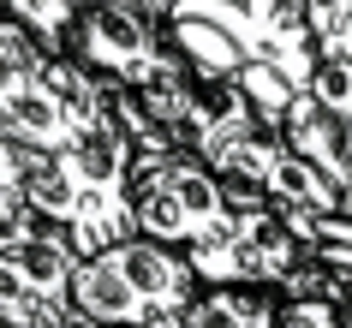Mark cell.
I'll return each instance as SVG.
<instances>
[{"label":"cell","mask_w":352,"mask_h":328,"mask_svg":"<svg viewBox=\"0 0 352 328\" xmlns=\"http://www.w3.org/2000/svg\"><path fill=\"white\" fill-rule=\"evenodd\" d=\"M162 36L179 66L215 84H239L245 72H275L293 90H305L316 66V48L293 0H167Z\"/></svg>","instance_id":"cell-1"},{"label":"cell","mask_w":352,"mask_h":328,"mask_svg":"<svg viewBox=\"0 0 352 328\" xmlns=\"http://www.w3.org/2000/svg\"><path fill=\"white\" fill-rule=\"evenodd\" d=\"M131 155H138L131 138L102 113L72 144L24 162V209L54 221L60 233L72 239L78 256L102 251V245H120L131 233V197H126Z\"/></svg>","instance_id":"cell-2"},{"label":"cell","mask_w":352,"mask_h":328,"mask_svg":"<svg viewBox=\"0 0 352 328\" xmlns=\"http://www.w3.org/2000/svg\"><path fill=\"white\" fill-rule=\"evenodd\" d=\"M191 292H197V274L186 269V251L126 233L120 245L78 256L66 305L78 316H90L96 328H131L149 316H179Z\"/></svg>","instance_id":"cell-3"},{"label":"cell","mask_w":352,"mask_h":328,"mask_svg":"<svg viewBox=\"0 0 352 328\" xmlns=\"http://www.w3.org/2000/svg\"><path fill=\"white\" fill-rule=\"evenodd\" d=\"M126 197H131V233L173 245V251H197L233 221L221 179L191 149H138L126 173Z\"/></svg>","instance_id":"cell-4"},{"label":"cell","mask_w":352,"mask_h":328,"mask_svg":"<svg viewBox=\"0 0 352 328\" xmlns=\"http://www.w3.org/2000/svg\"><path fill=\"white\" fill-rule=\"evenodd\" d=\"M108 113V84L84 72L72 54H42L24 78L0 90V138L19 144L24 155H48V149L72 144L84 126Z\"/></svg>","instance_id":"cell-5"},{"label":"cell","mask_w":352,"mask_h":328,"mask_svg":"<svg viewBox=\"0 0 352 328\" xmlns=\"http://www.w3.org/2000/svg\"><path fill=\"white\" fill-rule=\"evenodd\" d=\"M78 251L36 209H12L0 221V328H48L66 316Z\"/></svg>","instance_id":"cell-6"},{"label":"cell","mask_w":352,"mask_h":328,"mask_svg":"<svg viewBox=\"0 0 352 328\" xmlns=\"http://www.w3.org/2000/svg\"><path fill=\"white\" fill-rule=\"evenodd\" d=\"M66 54L113 90V84H144L149 72H162L173 48L162 36V12L144 0H78L66 24Z\"/></svg>","instance_id":"cell-7"},{"label":"cell","mask_w":352,"mask_h":328,"mask_svg":"<svg viewBox=\"0 0 352 328\" xmlns=\"http://www.w3.org/2000/svg\"><path fill=\"white\" fill-rule=\"evenodd\" d=\"M305 263L298 239L287 233L280 209L257 203V209H233L221 233L186 251V269L197 274V287H287V274Z\"/></svg>","instance_id":"cell-8"},{"label":"cell","mask_w":352,"mask_h":328,"mask_svg":"<svg viewBox=\"0 0 352 328\" xmlns=\"http://www.w3.org/2000/svg\"><path fill=\"white\" fill-rule=\"evenodd\" d=\"M275 138L293 155H305L311 167H322L340 191H346V215H352V126L334 108H322L311 90H298L287 108L275 113Z\"/></svg>","instance_id":"cell-9"},{"label":"cell","mask_w":352,"mask_h":328,"mask_svg":"<svg viewBox=\"0 0 352 328\" xmlns=\"http://www.w3.org/2000/svg\"><path fill=\"white\" fill-rule=\"evenodd\" d=\"M263 203H269V209H311V215H329V209H346V191H340L322 167H311L305 155H293V149L280 144L275 162H269V173H263Z\"/></svg>","instance_id":"cell-10"},{"label":"cell","mask_w":352,"mask_h":328,"mask_svg":"<svg viewBox=\"0 0 352 328\" xmlns=\"http://www.w3.org/2000/svg\"><path fill=\"white\" fill-rule=\"evenodd\" d=\"M275 305V287H197L179 310V328H269Z\"/></svg>","instance_id":"cell-11"},{"label":"cell","mask_w":352,"mask_h":328,"mask_svg":"<svg viewBox=\"0 0 352 328\" xmlns=\"http://www.w3.org/2000/svg\"><path fill=\"white\" fill-rule=\"evenodd\" d=\"M78 0H0L6 19H19L30 36L42 42V54H66V24H72Z\"/></svg>","instance_id":"cell-12"},{"label":"cell","mask_w":352,"mask_h":328,"mask_svg":"<svg viewBox=\"0 0 352 328\" xmlns=\"http://www.w3.org/2000/svg\"><path fill=\"white\" fill-rule=\"evenodd\" d=\"M293 12H298L316 54L352 48V0H293Z\"/></svg>","instance_id":"cell-13"},{"label":"cell","mask_w":352,"mask_h":328,"mask_svg":"<svg viewBox=\"0 0 352 328\" xmlns=\"http://www.w3.org/2000/svg\"><path fill=\"white\" fill-rule=\"evenodd\" d=\"M269 328H352V305L322 298V292H280Z\"/></svg>","instance_id":"cell-14"},{"label":"cell","mask_w":352,"mask_h":328,"mask_svg":"<svg viewBox=\"0 0 352 328\" xmlns=\"http://www.w3.org/2000/svg\"><path fill=\"white\" fill-rule=\"evenodd\" d=\"M305 90L322 102V108H334L340 120L352 126V48H334V54H316L311 66V84Z\"/></svg>","instance_id":"cell-15"},{"label":"cell","mask_w":352,"mask_h":328,"mask_svg":"<svg viewBox=\"0 0 352 328\" xmlns=\"http://www.w3.org/2000/svg\"><path fill=\"white\" fill-rule=\"evenodd\" d=\"M24 162H30V155H24L19 144H6V138H0V221L24 203Z\"/></svg>","instance_id":"cell-16"},{"label":"cell","mask_w":352,"mask_h":328,"mask_svg":"<svg viewBox=\"0 0 352 328\" xmlns=\"http://www.w3.org/2000/svg\"><path fill=\"white\" fill-rule=\"evenodd\" d=\"M48 328H96L90 316H78V310H66V316H60V322H48Z\"/></svg>","instance_id":"cell-17"},{"label":"cell","mask_w":352,"mask_h":328,"mask_svg":"<svg viewBox=\"0 0 352 328\" xmlns=\"http://www.w3.org/2000/svg\"><path fill=\"white\" fill-rule=\"evenodd\" d=\"M131 328H179V316H149V322H131Z\"/></svg>","instance_id":"cell-18"},{"label":"cell","mask_w":352,"mask_h":328,"mask_svg":"<svg viewBox=\"0 0 352 328\" xmlns=\"http://www.w3.org/2000/svg\"><path fill=\"white\" fill-rule=\"evenodd\" d=\"M144 6H155V12H167V0H144Z\"/></svg>","instance_id":"cell-19"}]
</instances>
